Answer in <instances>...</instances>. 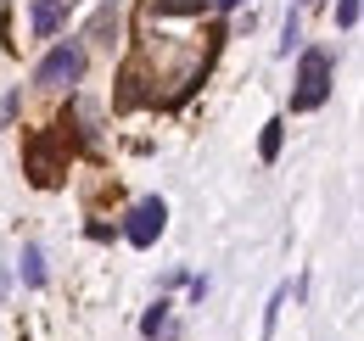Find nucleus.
Here are the masks:
<instances>
[{
    "label": "nucleus",
    "mask_w": 364,
    "mask_h": 341,
    "mask_svg": "<svg viewBox=\"0 0 364 341\" xmlns=\"http://www.w3.org/2000/svg\"><path fill=\"white\" fill-rule=\"evenodd\" d=\"M85 62H90V56H85V45H79V40H62L56 50H46V62L34 67V85H40V90L79 85V79H85Z\"/></svg>",
    "instance_id": "nucleus-3"
},
{
    "label": "nucleus",
    "mask_w": 364,
    "mask_h": 341,
    "mask_svg": "<svg viewBox=\"0 0 364 341\" xmlns=\"http://www.w3.org/2000/svg\"><path fill=\"white\" fill-rule=\"evenodd\" d=\"M331 101V50L309 45L297 56V90H291V112H319Z\"/></svg>",
    "instance_id": "nucleus-2"
},
{
    "label": "nucleus",
    "mask_w": 364,
    "mask_h": 341,
    "mask_svg": "<svg viewBox=\"0 0 364 341\" xmlns=\"http://www.w3.org/2000/svg\"><path fill=\"white\" fill-rule=\"evenodd\" d=\"M68 157H73L68 134H56V129H34V134H23V168H28V185L56 190L62 173H68Z\"/></svg>",
    "instance_id": "nucleus-1"
},
{
    "label": "nucleus",
    "mask_w": 364,
    "mask_h": 341,
    "mask_svg": "<svg viewBox=\"0 0 364 341\" xmlns=\"http://www.w3.org/2000/svg\"><path fill=\"white\" fill-rule=\"evenodd\" d=\"M336 23L342 28H359V0H336Z\"/></svg>",
    "instance_id": "nucleus-13"
},
{
    "label": "nucleus",
    "mask_w": 364,
    "mask_h": 341,
    "mask_svg": "<svg viewBox=\"0 0 364 341\" xmlns=\"http://www.w3.org/2000/svg\"><path fill=\"white\" fill-rule=\"evenodd\" d=\"M34 6H56V0H34Z\"/></svg>",
    "instance_id": "nucleus-16"
},
{
    "label": "nucleus",
    "mask_w": 364,
    "mask_h": 341,
    "mask_svg": "<svg viewBox=\"0 0 364 341\" xmlns=\"http://www.w3.org/2000/svg\"><path fill=\"white\" fill-rule=\"evenodd\" d=\"M208 0H146V17H202Z\"/></svg>",
    "instance_id": "nucleus-5"
},
{
    "label": "nucleus",
    "mask_w": 364,
    "mask_h": 341,
    "mask_svg": "<svg viewBox=\"0 0 364 341\" xmlns=\"http://www.w3.org/2000/svg\"><path fill=\"white\" fill-rule=\"evenodd\" d=\"M62 23H68V6H34V34L40 40L62 34Z\"/></svg>",
    "instance_id": "nucleus-6"
},
{
    "label": "nucleus",
    "mask_w": 364,
    "mask_h": 341,
    "mask_svg": "<svg viewBox=\"0 0 364 341\" xmlns=\"http://www.w3.org/2000/svg\"><path fill=\"white\" fill-rule=\"evenodd\" d=\"M107 34H118V11H112V6H101L95 23H90V40H107Z\"/></svg>",
    "instance_id": "nucleus-11"
},
{
    "label": "nucleus",
    "mask_w": 364,
    "mask_h": 341,
    "mask_svg": "<svg viewBox=\"0 0 364 341\" xmlns=\"http://www.w3.org/2000/svg\"><path fill=\"white\" fill-rule=\"evenodd\" d=\"M291 50H303V11L297 6L286 11V34H280V56H291Z\"/></svg>",
    "instance_id": "nucleus-9"
},
{
    "label": "nucleus",
    "mask_w": 364,
    "mask_h": 341,
    "mask_svg": "<svg viewBox=\"0 0 364 341\" xmlns=\"http://www.w3.org/2000/svg\"><path fill=\"white\" fill-rule=\"evenodd\" d=\"M163 229H168V202H163V196H140L135 207H129L124 241H129V247H151Z\"/></svg>",
    "instance_id": "nucleus-4"
},
{
    "label": "nucleus",
    "mask_w": 364,
    "mask_h": 341,
    "mask_svg": "<svg viewBox=\"0 0 364 341\" xmlns=\"http://www.w3.org/2000/svg\"><path fill=\"white\" fill-rule=\"evenodd\" d=\"M208 6H219V11H235V6H247V0H208Z\"/></svg>",
    "instance_id": "nucleus-14"
},
{
    "label": "nucleus",
    "mask_w": 364,
    "mask_h": 341,
    "mask_svg": "<svg viewBox=\"0 0 364 341\" xmlns=\"http://www.w3.org/2000/svg\"><path fill=\"white\" fill-rule=\"evenodd\" d=\"M23 280H28V286H34V291H40V286H46V252H40V247H34V241H28V247H23Z\"/></svg>",
    "instance_id": "nucleus-8"
},
{
    "label": "nucleus",
    "mask_w": 364,
    "mask_h": 341,
    "mask_svg": "<svg viewBox=\"0 0 364 341\" xmlns=\"http://www.w3.org/2000/svg\"><path fill=\"white\" fill-rule=\"evenodd\" d=\"M140 330H146V336H163V330H168V302H163V297H157L151 308H146V319H140Z\"/></svg>",
    "instance_id": "nucleus-10"
},
{
    "label": "nucleus",
    "mask_w": 364,
    "mask_h": 341,
    "mask_svg": "<svg viewBox=\"0 0 364 341\" xmlns=\"http://www.w3.org/2000/svg\"><path fill=\"white\" fill-rule=\"evenodd\" d=\"M314 6H319V0H297V11H314Z\"/></svg>",
    "instance_id": "nucleus-15"
},
{
    "label": "nucleus",
    "mask_w": 364,
    "mask_h": 341,
    "mask_svg": "<svg viewBox=\"0 0 364 341\" xmlns=\"http://www.w3.org/2000/svg\"><path fill=\"white\" fill-rule=\"evenodd\" d=\"M280 308H286V286H280V291L269 297V313H264V341L274 336V319H280Z\"/></svg>",
    "instance_id": "nucleus-12"
},
{
    "label": "nucleus",
    "mask_w": 364,
    "mask_h": 341,
    "mask_svg": "<svg viewBox=\"0 0 364 341\" xmlns=\"http://www.w3.org/2000/svg\"><path fill=\"white\" fill-rule=\"evenodd\" d=\"M280 140H286V124H280V118H269V124H264V134H258V157H264V163H274V157H280Z\"/></svg>",
    "instance_id": "nucleus-7"
}]
</instances>
